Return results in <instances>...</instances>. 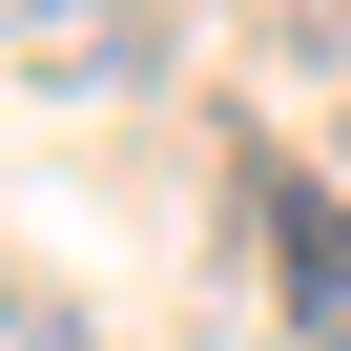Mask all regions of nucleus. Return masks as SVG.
I'll return each instance as SVG.
<instances>
[{
  "label": "nucleus",
  "instance_id": "obj_1",
  "mask_svg": "<svg viewBox=\"0 0 351 351\" xmlns=\"http://www.w3.org/2000/svg\"><path fill=\"white\" fill-rule=\"evenodd\" d=\"M248 228H269V269H289V351H351V207L310 186V165H269Z\"/></svg>",
  "mask_w": 351,
  "mask_h": 351
},
{
  "label": "nucleus",
  "instance_id": "obj_2",
  "mask_svg": "<svg viewBox=\"0 0 351 351\" xmlns=\"http://www.w3.org/2000/svg\"><path fill=\"white\" fill-rule=\"evenodd\" d=\"M21 351H83V289L62 269H21Z\"/></svg>",
  "mask_w": 351,
  "mask_h": 351
},
{
  "label": "nucleus",
  "instance_id": "obj_3",
  "mask_svg": "<svg viewBox=\"0 0 351 351\" xmlns=\"http://www.w3.org/2000/svg\"><path fill=\"white\" fill-rule=\"evenodd\" d=\"M330 165H351V145H330Z\"/></svg>",
  "mask_w": 351,
  "mask_h": 351
}]
</instances>
